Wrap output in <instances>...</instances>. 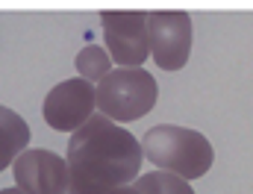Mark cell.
<instances>
[{
  "instance_id": "obj_1",
  "label": "cell",
  "mask_w": 253,
  "mask_h": 194,
  "mask_svg": "<svg viewBox=\"0 0 253 194\" xmlns=\"http://www.w3.org/2000/svg\"><path fill=\"white\" fill-rule=\"evenodd\" d=\"M68 194H109L141 174V144L121 124L91 115L68 138Z\"/></svg>"
},
{
  "instance_id": "obj_2",
  "label": "cell",
  "mask_w": 253,
  "mask_h": 194,
  "mask_svg": "<svg viewBox=\"0 0 253 194\" xmlns=\"http://www.w3.org/2000/svg\"><path fill=\"white\" fill-rule=\"evenodd\" d=\"M141 144V156L153 162L159 171H168L174 177H183L186 183L206 177L212 168V144L203 132L177 124H159L147 129Z\"/></svg>"
},
{
  "instance_id": "obj_3",
  "label": "cell",
  "mask_w": 253,
  "mask_h": 194,
  "mask_svg": "<svg viewBox=\"0 0 253 194\" xmlns=\"http://www.w3.org/2000/svg\"><path fill=\"white\" fill-rule=\"evenodd\" d=\"M156 79L144 68H118L97 82V112L109 121H138L156 106Z\"/></svg>"
},
{
  "instance_id": "obj_4",
  "label": "cell",
  "mask_w": 253,
  "mask_h": 194,
  "mask_svg": "<svg viewBox=\"0 0 253 194\" xmlns=\"http://www.w3.org/2000/svg\"><path fill=\"white\" fill-rule=\"evenodd\" d=\"M189 12H147V50L162 71H180L191 56Z\"/></svg>"
},
{
  "instance_id": "obj_5",
  "label": "cell",
  "mask_w": 253,
  "mask_h": 194,
  "mask_svg": "<svg viewBox=\"0 0 253 194\" xmlns=\"http://www.w3.org/2000/svg\"><path fill=\"white\" fill-rule=\"evenodd\" d=\"M109 59L118 68H141L147 50V12H100Z\"/></svg>"
},
{
  "instance_id": "obj_6",
  "label": "cell",
  "mask_w": 253,
  "mask_h": 194,
  "mask_svg": "<svg viewBox=\"0 0 253 194\" xmlns=\"http://www.w3.org/2000/svg\"><path fill=\"white\" fill-rule=\"evenodd\" d=\"M94 106H97V85L77 77V79H65L47 91L42 115L50 129L74 132L94 115Z\"/></svg>"
},
{
  "instance_id": "obj_7",
  "label": "cell",
  "mask_w": 253,
  "mask_h": 194,
  "mask_svg": "<svg viewBox=\"0 0 253 194\" xmlns=\"http://www.w3.org/2000/svg\"><path fill=\"white\" fill-rule=\"evenodd\" d=\"M12 171L18 189L27 194H68V162L44 147L24 150Z\"/></svg>"
},
{
  "instance_id": "obj_8",
  "label": "cell",
  "mask_w": 253,
  "mask_h": 194,
  "mask_svg": "<svg viewBox=\"0 0 253 194\" xmlns=\"http://www.w3.org/2000/svg\"><path fill=\"white\" fill-rule=\"evenodd\" d=\"M27 144H30V124L18 112L0 106V171L9 168L27 150Z\"/></svg>"
},
{
  "instance_id": "obj_9",
  "label": "cell",
  "mask_w": 253,
  "mask_h": 194,
  "mask_svg": "<svg viewBox=\"0 0 253 194\" xmlns=\"http://www.w3.org/2000/svg\"><path fill=\"white\" fill-rule=\"evenodd\" d=\"M129 186L138 194H194L191 183H186L183 177L168 174V171H150L144 177L138 174Z\"/></svg>"
},
{
  "instance_id": "obj_10",
  "label": "cell",
  "mask_w": 253,
  "mask_h": 194,
  "mask_svg": "<svg viewBox=\"0 0 253 194\" xmlns=\"http://www.w3.org/2000/svg\"><path fill=\"white\" fill-rule=\"evenodd\" d=\"M77 71H80V79L85 82H100L109 71H112V59L103 47L97 44H85L80 53H77Z\"/></svg>"
},
{
  "instance_id": "obj_11",
  "label": "cell",
  "mask_w": 253,
  "mask_h": 194,
  "mask_svg": "<svg viewBox=\"0 0 253 194\" xmlns=\"http://www.w3.org/2000/svg\"><path fill=\"white\" fill-rule=\"evenodd\" d=\"M109 194H138V192H135L132 186H121V189H112Z\"/></svg>"
},
{
  "instance_id": "obj_12",
  "label": "cell",
  "mask_w": 253,
  "mask_h": 194,
  "mask_svg": "<svg viewBox=\"0 0 253 194\" xmlns=\"http://www.w3.org/2000/svg\"><path fill=\"white\" fill-rule=\"evenodd\" d=\"M0 194H27V192H21V189H3Z\"/></svg>"
}]
</instances>
